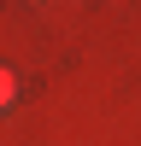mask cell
Here are the masks:
<instances>
[{"mask_svg":"<svg viewBox=\"0 0 141 146\" xmlns=\"http://www.w3.org/2000/svg\"><path fill=\"white\" fill-rule=\"evenodd\" d=\"M12 100H18V76H12V70H6V64H0V111H6V105H12Z\"/></svg>","mask_w":141,"mask_h":146,"instance_id":"6da1fadb","label":"cell"}]
</instances>
